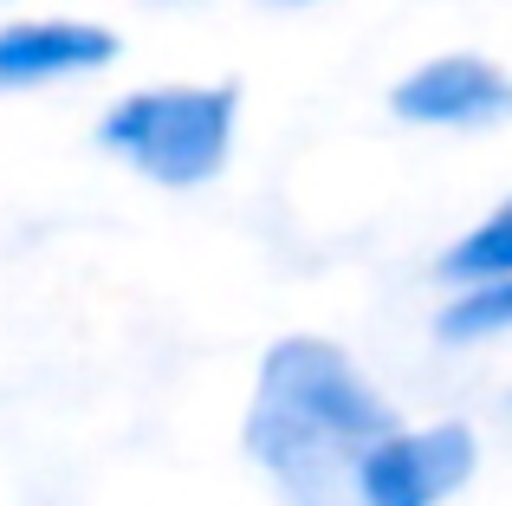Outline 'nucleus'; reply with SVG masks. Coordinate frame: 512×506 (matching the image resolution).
Segmentation results:
<instances>
[{
    "mask_svg": "<svg viewBox=\"0 0 512 506\" xmlns=\"http://www.w3.org/2000/svg\"><path fill=\"white\" fill-rule=\"evenodd\" d=\"M240 91L227 78H175V85H137L104 104L98 143L104 156L156 189H208L234 156Z\"/></svg>",
    "mask_w": 512,
    "mask_h": 506,
    "instance_id": "f03ea898",
    "label": "nucleus"
},
{
    "mask_svg": "<svg viewBox=\"0 0 512 506\" xmlns=\"http://www.w3.org/2000/svg\"><path fill=\"white\" fill-rule=\"evenodd\" d=\"M435 273L448 279V286H467V279H500V273H512V195H506V202H493L487 215H480L474 228L461 234V241L441 253Z\"/></svg>",
    "mask_w": 512,
    "mask_h": 506,
    "instance_id": "0eeeda50",
    "label": "nucleus"
},
{
    "mask_svg": "<svg viewBox=\"0 0 512 506\" xmlns=\"http://www.w3.org/2000/svg\"><path fill=\"white\" fill-rule=\"evenodd\" d=\"M124 39L91 13H7L0 20V91H46L98 78L117 65Z\"/></svg>",
    "mask_w": 512,
    "mask_h": 506,
    "instance_id": "39448f33",
    "label": "nucleus"
},
{
    "mask_svg": "<svg viewBox=\"0 0 512 506\" xmlns=\"http://www.w3.org/2000/svg\"><path fill=\"white\" fill-rule=\"evenodd\" d=\"M0 7H13V0H0Z\"/></svg>",
    "mask_w": 512,
    "mask_h": 506,
    "instance_id": "1a4fd4ad",
    "label": "nucleus"
},
{
    "mask_svg": "<svg viewBox=\"0 0 512 506\" xmlns=\"http://www.w3.org/2000/svg\"><path fill=\"white\" fill-rule=\"evenodd\" d=\"M506 331H512V273L467 279V286L435 312V338L441 344H480V338H506Z\"/></svg>",
    "mask_w": 512,
    "mask_h": 506,
    "instance_id": "423d86ee",
    "label": "nucleus"
},
{
    "mask_svg": "<svg viewBox=\"0 0 512 506\" xmlns=\"http://www.w3.org/2000/svg\"><path fill=\"white\" fill-rule=\"evenodd\" d=\"M396 422V403L357 370V357L292 331L260 357L240 448L286 506H357V461Z\"/></svg>",
    "mask_w": 512,
    "mask_h": 506,
    "instance_id": "f257e3e1",
    "label": "nucleus"
},
{
    "mask_svg": "<svg viewBox=\"0 0 512 506\" xmlns=\"http://www.w3.org/2000/svg\"><path fill=\"white\" fill-rule=\"evenodd\" d=\"M480 468V435L467 422H428V429H389L357 461V506H441Z\"/></svg>",
    "mask_w": 512,
    "mask_h": 506,
    "instance_id": "7ed1b4c3",
    "label": "nucleus"
},
{
    "mask_svg": "<svg viewBox=\"0 0 512 506\" xmlns=\"http://www.w3.org/2000/svg\"><path fill=\"white\" fill-rule=\"evenodd\" d=\"M266 7H318V0H266Z\"/></svg>",
    "mask_w": 512,
    "mask_h": 506,
    "instance_id": "6e6552de",
    "label": "nucleus"
},
{
    "mask_svg": "<svg viewBox=\"0 0 512 506\" xmlns=\"http://www.w3.org/2000/svg\"><path fill=\"white\" fill-rule=\"evenodd\" d=\"M389 111L415 130H500L512 117V72L487 52H428L389 85Z\"/></svg>",
    "mask_w": 512,
    "mask_h": 506,
    "instance_id": "20e7f679",
    "label": "nucleus"
}]
</instances>
